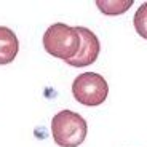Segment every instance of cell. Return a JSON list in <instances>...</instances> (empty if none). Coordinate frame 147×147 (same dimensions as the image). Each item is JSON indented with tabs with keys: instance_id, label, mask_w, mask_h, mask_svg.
Wrapping results in <instances>:
<instances>
[{
	"instance_id": "cell-1",
	"label": "cell",
	"mask_w": 147,
	"mask_h": 147,
	"mask_svg": "<svg viewBox=\"0 0 147 147\" xmlns=\"http://www.w3.org/2000/svg\"><path fill=\"white\" fill-rule=\"evenodd\" d=\"M80 34L77 27H70L64 22L51 24L43 34V48L53 58L69 61L75 58L80 50Z\"/></svg>"
},
{
	"instance_id": "cell-2",
	"label": "cell",
	"mask_w": 147,
	"mask_h": 147,
	"mask_svg": "<svg viewBox=\"0 0 147 147\" xmlns=\"http://www.w3.org/2000/svg\"><path fill=\"white\" fill-rule=\"evenodd\" d=\"M88 133L86 120L77 112L61 110L51 120V134L59 147H78Z\"/></svg>"
},
{
	"instance_id": "cell-3",
	"label": "cell",
	"mask_w": 147,
	"mask_h": 147,
	"mask_svg": "<svg viewBox=\"0 0 147 147\" xmlns=\"http://www.w3.org/2000/svg\"><path fill=\"white\" fill-rule=\"evenodd\" d=\"M72 94L77 102L88 107H96L107 99L109 85L101 74L83 72L74 80Z\"/></svg>"
},
{
	"instance_id": "cell-4",
	"label": "cell",
	"mask_w": 147,
	"mask_h": 147,
	"mask_svg": "<svg viewBox=\"0 0 147 147\" xmlns=\"http://www.w3.org/2000/svg\"><path fill=\"white\" fill-rule=\"evenodd\" d=\"M77 30L80 34V50H78L77 56L67 61V64L72 67H86L91 66L94 63L101 51V45H99V38L96 37L94 32L88 29V27H82L77 26Z\"/></svg>"
},
{
	"instance_id": "cell-5",
	"label": "cell",
	"mask_w": 147,
	"mask_h": 147,
	"mask_svg": "<svg viewBox=\"0 0 147 147\" xmlns=\"http://www.w3.org/2000/svg\"><path fill=\"white\" fill-rule=\"evenodd\" d=\"M19 51V42L16 34L5 26H0V66L15 61Z\"/></svg>"
},
{
	"instance_id": "cell-6",
	"label": "cell",
	"mask_w": 147,
	"mask_h": 147,
	"mask_svg": "<svg viewBox=\"0 0 147 147\" xmlns=\"http://www.w3.org/2000/svg\"><path fill=\"white\" fill-rule=\"evenodd\" d=\"M94 3L99 8L101 13L109 16H117L129 10L133 0H96Z\"/></svg>"
},
{
	"instance_id": "cell-7",
	"label": "cell",
	"mask_w": 147,
	"mask_h": 147,
	"mask_svg": "<svg viewBox=\"0 0 147 147\" xmlns=\"http://www.w3.org/2000/svg\"><path fill=\"white\" fill-rule=\"evenodd\" d=\"M133 24H134V29H136L138 35H141L142 38L147 40V2H144L138 8L136 13H134Z\"/></svg>"
}]
</instances>
